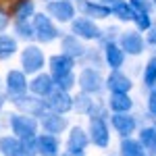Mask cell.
<instances>
[{
    "label": "cell",
    "mask_w": 156,
    "mask_h": 156,
    "mask_svg": "<svg viewBox=\"0 0 156 156\" xmlns=\"http://www.w3.org/2000/svg\"><path fill=\"white\" fill-rule=\"evenodd\" d=\"M6 125L15 137H19L21 142H27V140H36L37 133H40V123H37L36 117L31 115H25V112H11L6 115Z\"/></svg>",
    "instance_id": "obj_1"
},
{
    "label": "cell",
    "mask_w": 156,
    "mask_h": 156,
    "mask_svg": "<svg viewBox=\"0 0 156 156\" xmlns=\"http://www.w3.org/2000/svg\"><path fill=\"white\" fill-rule=\"evenodd\" d=\"M31 27H34V40H36L40 46H42V44L48 46L52 42H58L60 36H62L58 23H54L44 11L36 12V15L31 17Z\"/></svg>",
    "instance_id": "obj_2"
},
{
    "label": "cell",
    "mask_w": 156,
    "mask_h": 156,
    "mask_svg": "<svg viewBox=\"0 0 156 156\" xmlns=\"http://www.w3.org/2000/svg\"><path fill=\"white\" fill-rule=\"evenodd\" d=\"M19 60H21V71L25 75H37V73L44 71L48 58H46L40 44L29 42V44H25V48L19 50Z\"/></svg>",
    "instance_id": "obj_3"
},
{
    "label": "cell",
    "mask_w": 156,
    "mask_h": 156,
    "mask_svg": "<svg viewBox=\"0 0 156 156\" xmlns=\"http://www.w3.org/2000/svg\"><path fill=\"white\" fill-rule=\"evenodd\" d=\"M77 87H79V92L98 98L106 90L104 87V75H102V71L94 69V67H83L79 71V75H77Z\"/></svg>",
    "instance_id": "obj_4"
},
{
    "label": "cell",
    "mask_w": 156,
    "mask_h": 156,
    "mask_svg": "<svg viewBox=\"0 0 156 156\" xmlns=\"http://www.w3.org/2000/svg\"><path fill=\"white\" fill-rule=\"evenodd\" d=\"M44 12L48 15L54 23L69 25L77 17V4L73 0H50L44 6Z\"/></svg>",
    "instance_id": "obj_5"
},
{
    "label": "cell",
    "mask_w": 156,
    "mask_h": 156,
    "mask_svg": "<svg viewBox=\"0 0 156 156\" xmlns=\"http://www.w3.org/2000/svg\"><path fill=\"white\" fill-rule=\"evenodd\" d=\"M87 135H90V144H94L100 150H106L110 146L108 117H87Z\"/></svg>",
    "instance_id": "obj_6"
},
{
    "label": "cell",
    "mask_w": 156,
    "mask_h": 156,
    "mask_svg": "<svg viewBox=\"0 0 156 156\" xmlns=\"http://www.w3.org/2000/svg\"><path fill=\"white\" fill-rule=\"evenodd\" d=\"M69 31L73 36H77L83 42H100L102 37V27L98 25V21L94 19H87V17H75L71 23H69Z\"/></svg>",
    "instance_id": "obj_7"
},
{
    "label": "cell",
    "mask_w": 156,
    "mask_h": 156,
    "mask_svg": "<svg viewBox=\"0 0 156 156\" xmlns=\"http://www.w3.org/2000/svg\"><path fill=\"white\" fill-rule=\"evenodd\" d=\"M108 125L119 137H133V133L140 129V121L133 112H110Z\"/></svg>",
    "instance_id": "obj_8"
},
{
    "label": "cell",
    "mask_w": 156,
    "mask_h": 156,
    "mask_svg": "<svg viewBox=\"0 0 156 156\" xmlns=\"http://www.w3.org/2000/svg\"><path fill=\"white\" fill-rule=\"evenodd\" d=\"M9 102H11L12 106L17 108V112H25V115H31V117H36L40 119L48 108H46V102H44V98H37L34 94H21V96H12L9 98Z\"/></svg>",
    "instance_id": "obj_9"
},
{
    "label": "cell",
    "mask_w": 156,
    "mask_h": 156,
    "mask_svg": "<svg viewBox=\"0 0 156 156\" xmlns=\"http://www.w3.org/2000/svg\"><path fill=\"white\" fill-rule=\"evenodd\" d=\"M117 44L121 46V50L127 54V56H142L146 52V40L144 36L137 31V29H125V31H121L119 37H117Z\"/></svg>",
    "instance_id": "obj_10"
},
{
    "label": "cell",
    "mask_w": 156,
    "mask_h": 156,
    "mask_svg": "<svg viewBox=\"0 0 156 156\" xmlns=\"http://www.w3.org/2000/svg\"><path fill=\"white\" fill-rule=\"evenodd\" d=\"M133 85H135L133 79L121 69L108 71V75L104 77V87H106L108 94H131Z\"/></svg>",
    "instance_id": "obj_11"
},
{
    "label": "cell",
    "mask_w": 156,
    "mask_h": 156,
    "mask_svg": "<svg viewBox=\"0 0 156 156\" xmlns=\"http://www.w3.org/2000/svg\"><path fill=\"white\" fill-rule=\"evenodd\" d=\"M37 123H40L42 133H50V135H56V137L71 127V125H69V119H67L65 115L52 112V110H46V112L37 119Z\"/></svg>",
    "instance_id": "obj_12"
},
{
    "label": "cell",
    "mask_w": 156,
    "mask_h": 156,
    "mask_svg": "<svg viewBox=\"0 0 156 156\" xmlns=\"http://www.w3.org/2000/svg\"><path fill=\"white\" fill-rule=\"evenodd\" d=\"M46 102V108L52 110V112H58V115H67L73 110V96L71 92H65V90H58L54 87L48 96L44 98Z\"/></svg>",
    "instance_id": "obj_13"
},
{
    "label": "cell",
    "mask_w": 156,
    "mask_h": 156,
    "mask_svg": "<svg viewBox=\"0 0 156 156\" xmlns=\"http://www.w3.org/2000/svg\"><path fill=\"white\" fill-rule=\"evenodd\" d=\"M46 65H48L50 77H52V79H58V77H62V75L75 71L77 60L71 58V56H67V54H62V52H56V54H52V56L46 60Z\"/></svg>",
    "instance_id": "obj_14"
},
{
    "label": "cell",
    "mask_w": 156,
    "mask_h": 156,
    "mask_svg": "<svg viewBox=\"0 0 156 156\" xmlns=\"http://www.w3.org/2000/svg\"><path fill=\"white\" fill-rule=\"evenodd\" d=\"M100 50H102L104 67H108V71H115V69H123V67H125L127 54L121 50V46L117 42H104Z\"/></svg>",
    "instance_id": "obj_15"
},
{
    "label": "cell",
    "mask_w": 156,
    "mask_h": 156,
    "mask_svg": "<svg viewBox=\"0 0 156 156\" xmlns=\"http://www.w3.org/2000/svg\"><path fill=\"white\" fill-rule=\"evenodd\" d=\"M90 148V135L87 129L81 125H71L69 133H67V142H65V150L69 152H83Z\"/></svg>",
    "instance_id": "obj_16"
},
{
    "label": "cell",
    "mask_w": 156,
    "mask_h": 156,
    "mask_svg": "<svg viewBox=\"0 0 156 156\" xmlns=\"http://www.w3.org/2000/svg\"><path fill=\"white\" fill-rule=\"evenodd\" d=\"M27 87H29V81H27V75L21 69H11V71L6 73V79H4L6 98L27 94Z\"/></svg>",
    "instance_id": "obj_17"
},
{
    "label": "cell",
    "mask_w": 156,
    "mask_h": 156,
    "mask_svg": "<svg viewBox=\"0 0 156 156\" xmlns=\"http://www.w3.org/2000/svg\"><path fill=\"white\" fill-rule=\"evenodd\" d=\"M77 11L81 12L83 17L94 19V21H106V19H110V6L98 2V0H79L77 2Z\"/></svg>",
    "instance_id": "obj_18"
},
{
    "label": "cell",
    "mask_w": 156,
    "mask_h": 156,
    "mask_svg": "<svg viewBox=\"0 0 156 156\" xmlns=\"http://www.w3.org/2000/svg\"><path fill=\"white\" fill-rule=\"evenodd\" d=\"M58 42H60V52L67 54V56H71V58H75V60H81V56L85 54V50H87L83 40L73 36L71 31L69 34H62Z\"/></svg>",
    "instance_id": "obj_19"
},
{
    "label": "cell",
    "mask_w": 156,
    "mask_h": 156,
    "mask_svg": "<svg viewBox=\"0 0 156 156\" xmlns=\"http://www.w3.org/2000/svg\"><path fill=\"white\" fill-rule=\"evenodd\" d=\"M56 85H54V79L50 77V73H37V75H31V81H29V87H27V92L29 94H34L37 98H46L54 90Z\"/></svg>",
    "instance_id": "obj_20"
},
{
    "label": "cell",
    "mask_w": 156,
    "mask_h": 156,
    "mask_svg": "<svg viewBox=\"0 0 156 156\" xmlns=\"http://www.w3.org/2000/svg\"><path fill=\"white\" fill-rule=\"evenodd\" d=\"M36 150H37V156H58L60 154L58 137L56 135H50V133H37Z\"/></svg>",
    "instance_id": "obj_21"
},
{
    "label": "cell",
    "mask_w": 156,
    "mask_h": 156,
    "mask_svg": "<svg viewBox=\"0 0 156 156\" xmlns=\"http://www.w3.org/2000/svg\"><path fill=\"white\" fill-rule=\"evenodd\" d=\"M104 104L108 112H133L135 100L131 98V94H108Z\"/></svg>",
    "instance_id": "obj_22"
},
{
    "label": "cell",
    "mask_w": 156,
    "mask_h": 156,
    "mask_svg": "<svg viewBox=\"0 0 156 156\" xmlns=\"http://www.w3.org/2000/svg\"><path fill=\"white\" fill-rule=\"evenodd\" d=\"M12 21H31V17L36 15V0H15L11 6Z\"/></svg>",
    "instance_id": "obj_23"
},
{
    "label": "cell",
    "mask_w": 156,
    "mask_h": 156,
    "mask_svg": "<svg viewBox=\"0 0 156 156\" xmlns=\"http://www.w3.org/2000/svg\"><path fill=\"white\" fill-rule=\"evenodd\" d=\"M137 140L144 146V150L152 156L156 152V123L154 125H142L137 129Z\"/></svg>",
    "instance_id": "obj_24"
},
{
    "label": "cell",
    "mask_w": 156,
    "mask_h": 156,
    "mask_svg": "<svg viewBox=\"0 0 156 156\" xmlns=\"http://www.w3.org/2000/svg\"><path fill=\"white\" fill-rule=\"evenodd\" d=\"M23 142L19 137H15L12 133L0 135V156H21Z\"/></svg>",
    "instance_id": "obj_25"
},
{
    "label": "cell",
    "mask_w": 156,
    "mask_h": 156,
    "mask_svg": "<svg viewBox=\"0 0 156 156\" xmlns=\"http://www.w3.org/2000/svg\"><path fill=\"white\" fill-rule=\"evenodd\" d=\"M119 156H150L140 144L137 137H121L119 144Z\"/></svg>",
    "instance_id": "obj_26"
},
{
    "label": "cell",
    "mask_w": 156,
    "mask_h": 156,
    "mask_svg": "<svg viewBox=\"0 0 156 156\" xmlns=\"http://www.w3.org/2000/svg\"><path fill=\"white\" fill-rule=\"evenodd\" d=\"M19 52V40L12 34H0V60H9Z\"/></svg>",
    "instance_id": "obj_27"
},
{
    "label": "cell",
    "mask_w": 156,
    "mask_h": 156,
    "mask_svg": "<svg viewBox=\"0 0 156 156\" xmlns=\"http://www.w3.org/2000/svg\"><path fill=\"white\" fill-rule=\"evenodd\" d=\"M110 17H115L119 23H133V17H135V11L131 9V4L127 0H121L117 4L110 6Z\"/></svg>",
    "instance_id": "obj_28"
},
{
    "label": "cell",
    "mask_w": 156,
    "mask_h": 156,
    "mask_svg": "<svg viewBox=\"0 0 156 156\" xmlns=\"http://www.w3.org/2000/svg\"><path fill=\"white\" fill-rule=\"evenodd\" d=\"M142 83L146 90L156 87V54L146 60L144 69H142Z\"/></svg>",
    "instance_id": "obj_29"
},
{
    "label": "cell",
    "mask_w": 156,
    "mask_h": 156,
    "mask_svg": "<svg viewBox=\"0 0 156 156\" xmlns=\"http://www.w3.org/2000/svg\"><path fill=\"white\" fill-rule=\"evenodd\" d=\"M12 36L17 37V40H21L25 44H29V42H34V27H31V21H12Z\"/></svg>",
    "instance_id": "obj_30"
},
{
    "label": "cell",
    "mask_w": 156,
    "mask_h": 156,
    "mask_svg": "<svg viewBox=\"0 0 156 156\" xmlns=\"http://www.w3.org/2000/svg\"><path fill=\"white\" fill-rule=\"evenodd\" d=\"M79 62H81V67H94V69H100V67H104V60H102V50L87 48Z\"/></svg>",
    "instance_id": "obj_31"
},
{
    "label": "cell",
    "mask_w": 156,
    "mask_h": 156,
    "mask_svg": "<svg viewBox=\"0 0 156 156\" xmlns=\"http://www.w3.org/2000/svg\"><path fill=\"white\" fill-rule=\"evenodd\" d=\"M131 25H133V29H137L140 34H148V31H150V27L154 25L152 12H135Z\"/></svg>",
    "instance_id": "obj_32"
},
{
    "label": "cell",
    "mask_w": 156,
    "mask_h": 156,
    "mask_svg": "<svg viewBox=\"0 0 156 156\" xmlns=\"http://www.w3.org/2000/svg\"><path fill=\"white\" fill-rule=\"evenodd\" d=\"M54 85H56L58 90L71 92L73 87H77V75H75V71H73V73H67V75L58 77V79H54Z\"/></svg>",
    "instance_id": "obj_33"
},
{
    "label": "cell",
    "mask_w": 156,
    "mask_h": 156,
    "mask_svg": "<svg viewBox=\"0 0 156 156\" xmlns=\"http://www.w3.org/2000/svg\"><path fill=\"white\" fill-rule=\"evenodd\" d=\"M127 2L131 4V9L135 12H152L154 11L152 0H127Z\"/></svg>",
    "instance_id": "obj_34"
},
{
    "label": "cell",
    "mask_w": 156,
    "mask_h": 156,
    "mask_svg": "<svg viewBox=\"0 0 156 156\" xmlns=\"http://www.w3.org/2000/svg\"><path fill=\"white\" fill-rule=\"evenodd\" d=\"M146 112L150 119L156 121V87L148 90V100H146Z\"/></svg>",
    "instance_id": "obj_35"
},
{
    "label": "cell",
    "mask_w": 156,
    "mask_h": 156,
    "mask_svg": "<svg viewBox=\"0 0 156 156\" xmlns=\"http://www.w3.org/2000/svg\"><path fill=\"white\" fill-rule=\"evenodd\" d=\"M11 23H12L11 12L6 11V9H2V6H0V34H6V29L11 27Z\"/></svg>",
    "instance_id": "obj_36"
},
{
    "label": "cell",
    "mask_w": 156,
    "mask_h": 156,
    "mask_svg": "<svg viewBox=\"0 0 156 156\" xmlns=\"http://www.w3.org/2000/svg\"><path fill=\"white\" fill-rule=\"evenodd\" d=\"M146 44H150L152 48H156V23L150 27V31H148V37H146Z\"/></svg>",
    "instance_id": "obj_37"
},
{
    "label": "cell",
    "mask_w": 156,
    "mask_h": 156,
    "mask_svg": "<svg viewBox=\"0 0 156 156\" xmlns=\"http://www.w3.org/2000/svg\"><path fill=\"white\" fill-rule=\"evenodd\" d=\"M58 156H85L83 152H69V150H62Z\"/></svg>",
    "instance_id": "obj_38"
},
{
    "label": "cell",
    "mask_w": 156,
    "mask_h": 156,
    "mask_svg": "<svg viewBox=\"0 0 156 156\" xmlns=\"http://www.w3.org/2000/svg\"><path fill=\"white\" fill-rule=\"evenodd\" d=\"M6 102H9V98H6V94H2V92H0V110H2V108L6 106Z\"/></svg>",
    "instance_id": "obj_39"
},
{
    "label": "cell",
    "mask_w": 156,
    "mask_h": 156,
    "mask_svg": "<svg viewBox=\"0 0 156 156\" xmlns=\"http://www.w3.org/2000/svg\"><path fill=\"white\" fill-rule=\"evenodd\" d=\"M98 2H102V4H108V6H112V4H117L121 0H98Z\"/></svg>",
    "instance_id": "obj_40"
},
{
    "label": "cell",
    "mask_w": 156,
    "mask_h": 156,
    "mask_svg": "<svg viewBox=\"0 0 156 156\" xmlns=\"http://www.w3.org/2000/svg\"><path fill=\"white\" fill-rule=\"evenodd\" d=\"M152 4H154V9H156V0H152Z\"/></svg>",
    "instance_id": "obj_41"
},
{
    "label": "cell",
    "mask_w": 156,
    "mask_h": 156,
    "mask_svg": "<svg viewBox=\"0 0 156 156\" xmlns=\"http://www.w3.org/2000/svg\"><path fill=\"white\" fill-rule=\"evenodd\" d=\"M73 2H79V0H73Z\"/></svg>",
    "instance_id": "obj_42"
},
{
    "label": "cell",
    "mask_w": 156,
    "mask_h": 156,
    "mask_svg": "<svg viewBox=\"0 0 156 156\" xmlns=\"http://www.w3.org/2000/svg\"><path fill=\"white\" fill-rule=\"evenodd\" d=\"M44 2H50V0H44Z\"/></svg>",
    "instance_id": "obj_43"
},
{
    "label": "cell",
    "mask_w": 156,
    "mask_h": 156,
    "mask_svg": "<svg viewBox=\"0 0 156 156\" xmlns=\"http://www.w3.org/2000/svg\"><path fill=\"white\" fill-rule=\"evenodd\" d=\"M152 156H156V152H154V154H152Z\"/></svg>",
    "instance_id": "obj_44"
},
{
    "label": "cell",
    "mask_w": 156,
    "mask_h": 156,
    "mask_svg": "<svg viewBox=\"0 0 156 156\" xmlns=\"http://www.w3.org/2000/svg\"><path fill=\"white\" fill-rule=\"evenodd\" d=\"M0 83H2V81H0Z\"/></svg>",
    "instance_id": "obj_45"
}]
</instances>
